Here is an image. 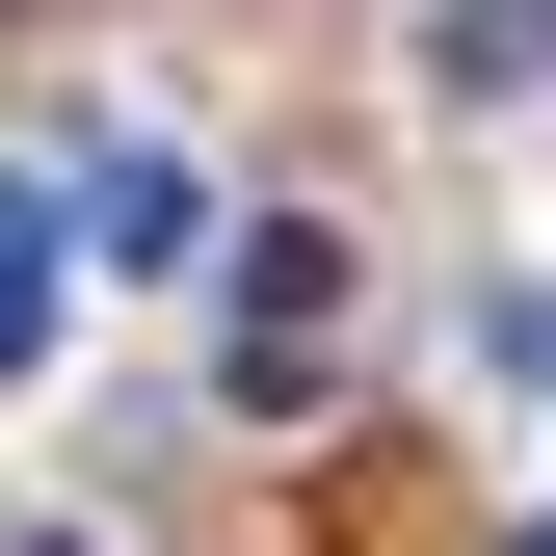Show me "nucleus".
<instances>
[{"label":"nucleus","instance_id":"obj_5","mask_svg":"<svg viewBox=\"0 0 556 556\" xmlns=\"http://www.w3.org/2000/svg\"><path fill=\"white\" fill-rule=\"evenodd\" d=\"M504 556H556V530H504Z\"/></svg>","mask_w":556,"mask_h":556},{"label":"nucleus","instance_id":"obj_4","mask_svg":"<svg viewBox=\"0 0 556 556\" xmlns=\"http://www.w3.org/2000/svg\"><path fill=\"white\" fill-rule=\"evenodd\" d=\"M451 80L504 106V80H556V0H451Z\"/></svg>","mask_w":556,"mask_h":556},{"label":"nucleus","instance_id":"obj_2","mask_svg":"<svg viewBox=\"0 0 556 556\" xmlns=\"http://www.w3.org/2000/svg\"><path fill=\"white\" fill-rule=\"evenodd\" d=\"M53 239H80V265H186L213 213H186V160H80V213H53Z\"/></svg>","mask_w":556,"mask_h":556},{"label":"nucleus","instance_id":"obj_1","mask_svg":"<svg viewBox=\"0 0 556 556\" xmlns=\"http://www.w3.org/2000/svg\"><path fill=\"white\" fill-rule=\"evenodd\" d=\"M318 371H344V239H239V397L292 425Z\"/></svg>","mask_w":556,"mask_h":556},{"label":"nucleus","instance_id":"obj_3","mask_svg":"<svg viewBox=\"0 0 556 556\" xmlns=\"http://www.w3.org/2000/svg\"><path fill=\"white\" fill-rule=\"evenodd\" d=\"M53 265H80V239H53L27 186H0V371H27V344H53Z\"/></svg>","mask_w":556,"mask_h":556}]
</instances>
